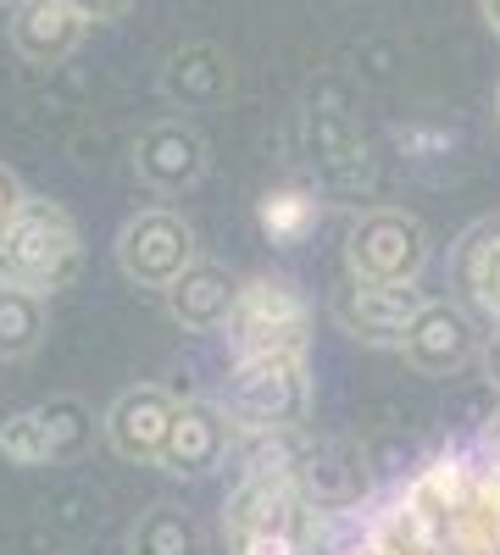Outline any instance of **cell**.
<instances>
[{
  "mask_svg": "<svg viewBox=\"0 0 500 555\" xmlns=\"http://www.w3.org/2000/svg\"><path fill=\"white\" fill-rule=\"evenodd\" d=\"M400 356L423 378H457L467 361L484 356V334H478V322H473L467 306L428 295L423 311L412 317V328H406V339H400Z\"/></svg>",
  "mask_w": 500,
  "mask_h": 555,
  "instance_id": "ba28073f",
  "label": "cell"
},
{
  "mask_svg": "<svg viewBox=\"0 0 500 555\" xmlns=\"http://www.w3.org/2000/svg\"><path fill=\"white\" fill-rule=\"evenodd\" d=\"M329 555H500V439H467L368 494Z\"/></svg>",
  "mask_w": 500,
  "mask_h": 555,
  "instance_id": "6da1fadb",
  "label": "cell"
},
{
  "mask_svg": "<svg viewBox=\"0 0 500 555\" xmlns=\"http://www.w3.org/2000/svg\"><path fill=\"white\" fill-rule=\"evenodd\" d=\"M39 423H44V444H51V467H73V461H84L89 444H95V434H106L95 423V411H89L78 395L39 400Z\"/></svg>",
  "mask_w": 500,
  "mask_h": 555,
  "instance_id": "d6986e66",
  "label": "cell"
},
{
  "mask_svg": "<svg viewBox=\"0 0 500 555\" xmlns=\"http://www.w3.org/2000/svg\"><path fill=\"white\" fill-rule=\"evenodd\" d=\"M84 267V234L67 206L28 195L17 222L0 234V289H28L39 300L62 295Z\"/></svg>",
  "mask_w": 500,
  "mask_h": 555,
  "instance_id": "3957f363",
  "label": "cell"
},
{
  "mask_svg": "<svg viewBox=\"0 0 500 555\" xmlns=\"http://www.w3.org/2000/svg\"><path fill=\"white\" fill-rule=\"evenodd\" d=\"M156 83H162V101L178 106V112H217L234 95V67L211 39H190L162 62Z\"/></svg>",
  "mask_w": 500,
  "mask_h": 555,
  "instance_id": "5bb4252c",
  "label": "cell"
},
{
  "mask_svg": "<svg viewBox=\"0 0 500 555\" xmlns=\"http://www.w3.org/2000/svg\"><path fill=\"white\" fill-rule=\"evenodd\" d=\"M434 261V234L406 206H368L345 228V278L379 289H418Z\"/></svg>",
  "mask_w": 500,
  "mask_h": 555,
  "instance_id": "277c9868",
  "label": "cell"
},
{
  "mask_svg": "<svg viewBox=\"0 0 500 555\" xmlns=\"http://www.w3.org/2000/svg\"><path fill=\"white\" fill-rule=\"evenodd\" d=\"M162 306H167V317L184 334H222V328H229V317H234V306H240V278L222 267V261H206L201 256L162 295Z\"/></svg>",
  "mask_w": 500,
  "mask_h": 555,
  "instance_id": "9a60e30c",
  "label": "cell"
},
{
  "mask_svg": "<svg viewBox=\"0 0 500 555\" xmlns=\"http://www.w3.org/2000/svg\"><path fill=\"white\" fill-rule=\"evenodd\" d=\"M222 539L234 555H311L317 544V505L295 467L256 461L222 500Z\"/></svg>",
  "mask_w": 500,
  "mask_h": 555,
  "instance_id": "7a4b0ae2",
  "label": "cell"
},
{
  "mask_svg": "<svg viewBox=\"0 0 500 555\" xmlns=\"http://www.w3.org/2000/svg\"><path fill=\"white\" fill-rule=\"evenodd\" d=\"M0 7H12V0H0Z\"/></svg>",
  "mask_w": 500,
  "mask_h": 555,
  "instance_id": "4316f807",
  "label": "cell"
},
{
  "mask_svg": "<svg viewBox=\"0 0 500 555\" xmlns=\"http://www.w3.org/2000/svg\"><path fill=\"white\" fill-rule=\"evenodd\" d=\"M44 345V300L28 289H0V361H28Z\"/></svg>",
  "mask_w": 500,
  "mask_h": 555,
  "instance_id": "ffe728a7",
  "label": "cell"
},
{
  "mask_svg": "<svg viewBox=\"0 0 500 555\" xmlns=\"http://www.w3.org/2000/svg\"><path fill=\"white\" fill-rule=\"evenodd\" d=\"M423 289H379V284H345L334 289V322L356 339V345H373V350H400L412 317L423 311Z\"/></svg>",
  "mask_w": 500,
  "mask_h": 555,
  "instance_id": "8fae6325",
  "label": "cell"
},
{
  "mask_svg": "<svg viewBox=\"0 0 500 555\" xmlns=\"http://www.w3.org/2000/svg\"><path fill=\"white\" fill-rule=\"evenodd\" d=\"M256 222L272 245H300L317 222H323V195L311 183H279L256 201Z\"/></svg>",
  "mask_w": 500,
  "mask_h": 555,
  "instance_id": "ac0fdd59",
  "label": "cell"
},
{
  "mask_svg": "<svg viewBox=\"0 0 500 555\" xmlns=\"http://www.w3.org/2000/svg\"><path fill=\"white\" fill-rule=\"evenodd\" d=\"M172 416H178V400L162 384H133L106 405L101 428H106V444L128 461V467H162Z\"/></svg>",
  "mask_w": 500,
  "mask_h": 555,
  "instance_id": "30bf717a",
  "label": "cell"
},
{
  "mask_svg": "<svg viewBox=\"0 0 500 555\" xmlns=\"http://www.w3.org/2000/svg\"><path fill=\"white\" fill-rule=\"evenodd\" d=\"M28 206V190H23V178L0 162V234H7V228L17 222V211Z\"/></svg>",
  "mask_w": 500,
  "mask_h": 555,
  "instance_id": "7402d4cb",
  "label": "cell"
},
{
  "mask_svg": "<svg viewBox=\"0 0 500 555\" xmlns=\"http://www.w3.org/2000/svg\"><path fill=\"white\" fill-rule=\"evenodd\" d=\"M128 555H206V533L190 505L156 500L128 522Z\"/></svg>",
  "mask_w": 500,
  "mask_h": 555,
  "instance_id": "e0dca14e",
  "label": "cell"
},
{
  "mask_svg": "<svg viewBox=\"0 0 500 555\" xmlns=\"http://www.w3.org/2000/svg\"><path fill=\"white\" fill-rule=\"evenodd\" d=\"M89 34V17L73 0H12L7 7V39L12 51L34 67H56L67 62Z\"/></svg>",
  "mask_w": 500,
  "mask_h": 555,
  "instance_id": "4fadbf2b",
  "label": "cell"
},
{
  "mask_svg": "<svg viewBox=\"0 0 500 555\" xmlns=\"http://www.w3.org/2000/svg\"><path fill=\"white\" fill-rule=\"evenodd\" d=\"M73 7H78L89 23H117V17L133 7V0H73Z\"/></svg>",
  "mask_w": 500,
  "mask_h": 555,
  "instance_id": "603a6c76",
  "label": "cell"
},
{
  "mask_svg": "<svg viewBox=\"0 0 500 555\" xmlns=\"http://www.w3.org/2000/svg\"><path fill=\"white\" fill-rule=\"evenodd\" d=\"M222 339H229L234 361L240 356H306L311 345V306L306 295L290 284V278H245L240 284V306L229 317V328H222Z\"/></svg>",
  "mask_w": 500,
  "mask_h": 555,
  "instance_id": "8992f818",
  "label": "cell"
},
{
  "mask_svg": "<svg viewBox=\"0 0 500 555\" xmlns=\"http://www.w3.org/2000/svg\"><path fill=\"white\" fill-rule=\"evenodd\" d=\"M211 167V145L190 117H156L133 133V172L145 190L156 195H184L206 178Z\"/></svg>",
  "mask_w": 500,
  "mask_h": 555,
  "instance_id": "9c48e42d",
  "label": "cell"
},
{
  "mask_svg": "<svg viewBox=\"0 0 500 555\" xmlns=\"http://www.w3.org/2000/svg\"><path fill=\"white\" fill-rule=\"evenodd\" d=\"M478 366H484V378H489V389L500 395V328L484 339V356H478Z\"/></svg>",
  "mask_w": 500,
  "mask_h": 555,
  "instance_id": "cb8c5ba5",
  "label": "cell"
},
{
  "mask_svg": "<svg viewBox=\"0 0 500 555\" xmlns=\"http://www.w3.org/2000/svg\"><path fill=\"white\" fill-rule=\"evenodd\" d=\"M222 411L234 416V428H251L256 439L306 428V416H311L306 356H240L229 384H222Z\"/></svg>",
  "mask_w": 500,
  "mask_h": 555,
  "instance_id": "5b68a950",
  "label": "cell"
},
{
  "mask_svg": "<svg viewBox=\"0 0 500 555\" xmlns=\"http://www.w3.org/2000/svg\"><path fill=\"white\" fill-rule=\"evenodd\" d=\"M0 455H7V467H51V444H44V423H39V405L28 411H12L7 423H0Z\"/></svg>",
  "mask_w": 500,
  "mask_h": 555,
  "instance_id": "44dd1931",
  "label": "cell"
},
{
  "mask_svg": "<svg viewBox=\"0 0 500 555\" xmlns=\"http://www.w3.org/2000/svg\"><path fill=\"white\" fill-rule=\"evenodd\" d=\"M117 267L128 284L140 289H172L195 261H201V245H195V228L178 217L172 206H145L133 211L123 228H117Z\"/></svg>",
  "mask_w": 500,
  "mask_h": 555,
  "instance_id": "52a82bcc",
  "label": "cell"
},
{
  "mask_svg": "<svg viewBox=\"0 0 500 555\" xmlns=\"http://www.w3.org/2000/svg\"><path fill=\"white\" fill-rule=\"evenodd\" d=\"M450 284L467 300V311L489 317L500 328V222H473L450 250Z\"/></svg>",
  "mask_w": 500,
  "mask_h": 555,
  "instance_id": "2e32d148",
  "label": "cell"
},
{
  "mask_svg": "<svg viewBox=\"0 0 500 555\" xmlns=\"http://www.w3.org/2000/svg\"><path fill=\"white\" fill-rule=\"evenodd\" d=\"M229 444H234V416L217 400H178L172 434L162 450V473L167 478H206L222 467Z\"/></svg>",
  "mask_w": 500,
  "mask_h": 555,
  "instance_id": "7c38bea8",
  "label": "cell"
},
{
  "mask_svg": "<svg viewBox=\"0 0 500 555\" xmlns=\"http://www.w3.org/2000/svg\"><path fill=\"white\" fill-rule=\"evenodd\" d=\"M495 117H500V83H495Z\"/></svg>",
  "mask_w": 500,
  "mask_h": 555,
  "instance_id": "484cf974",
  "label": "cell"
},
{
  "mask_svg": "<svg viewBox=\"0 0 500 555\" xmlns=\"http://www.w3.org/2000/svg\"><path fill=\"white\" fill-rule=\"evenodd\" d=\"M478 12H484V28L500 39V0H478Z\"/></svg>",
  "mask_w": 500,
  "mask_h": 555,
  "instance_id": "d4e9b609",
  "label": "cell"
}]
</instances>
